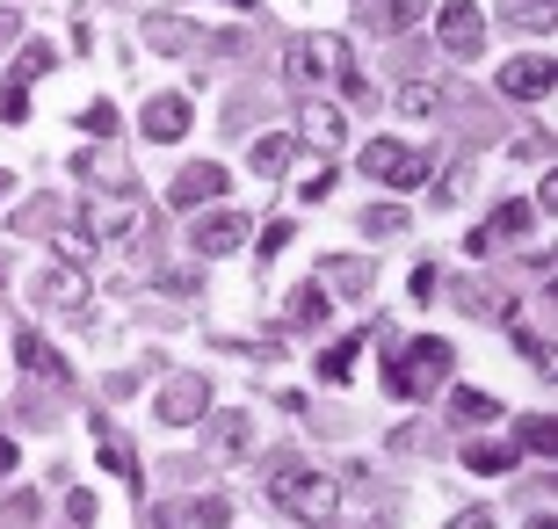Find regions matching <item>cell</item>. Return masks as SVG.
<instances>
[{
  "label": "cell",
  "instance_id": "cell-1",
  "mask_svg": "<svg viewBox=\"0 0 558 529\" xmlns=\"http://www.w3.org/2000/svg\"><path fill=\"white\" fill-rule=\"evenodd\" d=\"M450 363H457V348L442 341V334H421V341H407V356L385 363V385H392L399 399H428L435 385H450Z\"/></svg>",
  "mask_w": 558,
  "mask_h": 529
},
{
  "label": "cell",
  "instance_id": "cell-2",
  "mask_svg": "<svg viewBox=\"0 0 558 529\" xmlns=\"http://www.w3.org/2000/svg\"><path fill=\"white\" fill-rule=\"evenodd\" d=\"M269 501L283 515H298V522H312V529H327L333 522V508H341V486H333L327 471H305V465H283L269 479Z\"/></svg>",
  "mask_w": 558,
  "mask_h": 529
},
{
  "label": "cell",
  "instance_id": "cell-3",
  "mask_svg": "<svg viewBox=\"0 0 558 529\" xmlns=\"http://www.w3.org/2000/svg\"><path fill=\"white\" fill-rule=\"evenodd\" d=\"M363 175L385 182V189H421L435 175V160L414 153V145H399V139H371V145H363Z\"/></svg>",
  "mask_w": 558,
  "mask_h": 529
},
{
  "label": "cell",
  "instance_id": "cell-4",
  "mask_svg": "<svg viewBox=\"0 0 558 529\" xmlns=\"http://www.w3.org/2000/svg\"><path fill=\"white\" fill-rule=\"evenodd\" d=\"M349 73V37H333V29H312V37L290 44V81L312 87V81H341Z\"/></svg>",
  "mask_w": 558,
  "mask_h": 529
},
{
  "label": "cell",
  "instance_id": "cell-5",
  "mask_svg": "<svg viewBox=\"0 0 558 529\" xmlns=\"http://www.w3.org/2000/svg\"><path fill=\"white\" fill-rule=\"evenodd\" d=\"M435 44L457 51V59H478L486 51V8L478 0H442L435 8Z\"/></svg>",
  "mask_w": 558,
  "mask_h": 529
},
{
  "label": "cell",
  "instance_id": "cell-6",
  "mask_svg": "<svg viewBox=\"0 0 558 529\" xmlns=\"http://www.w3.org/2000/svg\"><path fill=\"white\" fill-rule=\"evenodd\" d=\"M218 196H226V167H218V160H196V167H182V175H174V189H167V204H174V211L218 204Z\"/></svg>",
  "mask_w": 558,
  "mask_h": 529
},
{
  "label": "cell",
  "instance_id": "cell-7",
  "mask_svg": "<svg viewBox=\"0 0 558 529\" xmlns=\"http://www.w3.org/2000/svg\"><path fill=\"white\" fill-rule=\"evenodd\" d=\"M240 240H247V218H240V211H210V218H196V232H189V247H196L204 262L232 254Z\"/></svg>",
  "mask_w": 558,
  "mask_h": 529
},
{
  "label": "cell",
  "instance_id": "cell-8",
  "mask_svg": "<svg viewBox=\"0 0 558 529\" xmlns=\"http://www.w3.org/2000/svg\"><path fill=\"white\" fill-rule=\"evenodd\" d=\"M371 276H377V268L363 262V254H333V262L312 268V284L327 290V298H355V290H371Z\"/></svg>",
  "mask_w": 558,
  "mask_h": 529
},
{
  "label": "cell",
  "instance_id": "cell-9",
  "mask_svg": "<svg viewBox=\"0 0 558 529\" xmlns=\"http://www.w3.org/2000/svg\"><path fill=\"white\" fill-rule=\"evenodd\" d=\"M204 407H210L204 377H167V392H160V421H167V428H189V421H204Z\"/></svg>",
  "mask_w": 558,
  "mask_h": 529
},
{
  "label": "cell",
  "instance_id": "cell-10",
  "mask_svg": "<svg viewBox=\"0 0 558 529\" xmlns=\"http://www.w3.org/2000/svg\"><path fill=\"white\" fill-rule=\"evenodd\" d=\"M341 139H349L341 109H333V103H305V117H298V145H312V153H341Z\"/></svg>",
  "mask_w": 558,
  "mask_h": 529
},
{
  "label": "cell",
  "instance_id": "cell-11",
  "mask_svg": "<svg viewBox=\"0 0 558 529\" xmlns=\"http://www.w3.org/2000/svg\"><path fill=\"white\" fill-rule=\"evenodd\" d=\"M500 95L544 103V95H551V65H544V59H508V65H500Z\"/></svg>",
  "mask_w": 558,
  "mask_h": 529
},
{
  "label": "cell",
  "instance_id": "cell-12",
  "mask_svg": "<svg viewBox=\"0 0 558 529\" xmlns=\"http://www.w3.org/2000/svg\"><path fill=\"white\" fill-rule=\"evenodd\" d=\"M182 131H189V103H182V95H153V103H145V139L174 145Z\"/></svg>",
  "mask_w": 558,
  "mask_h": 529
},
{
  "label": "cell",
  "instance_id": "cell-13",
  "mask_svg": "<svg viewBox=\"0 0 558 529\" xmlns=\"http://www.w3.org/2000/svg\"><path fill=\"white\" fill-rule=\"evenodd\" d=\"M15 356H22V370H37L44 385H65V377H73V370L59 363V348H51V341H37V334H29V326H22V341H15Z\"/></svg>",
  "mask_w": 558,
  "mask_h": 529
},
{
  "label": "cell",
  "instance_id": "cell-14",
  "mask_svg": "<svg viewBox=\"0 0 558 529\" xmlns=\"http://www.w3.org/2000/svg\"><path fill=\"white\" fill-rule=\"evenodd\" d=\"M421 15H428V0H385V8H363V22H371L377 37H399V29H414Z\"/></svg>",
  "mask_w": 558,
  "mask_h": 529
},
{
  "label": "cell",
  "instance_id": "cell-15",
  "mask_svg": "<svg viewBox=\"0 0 558 529\" xmlns=\"http://www.w3.org/2000/svg\"><path fill=\"white\" fill-rule=\"evenodd\" d=\"M81 298H87V276H81V268H51V276H44V305L73 312Z\"/></svg>",
  "mask_w": 558,
  "mask_h": 529
},
{
  "label": "cell",
  "instance_id": "cell-16",
  "mask_svg": "<svg viewBox=\"0 0 558 529\" xmlns=\"http://www.w3.org/2000/svg\"><path fill=\"white\" fill-rule=\"evenodd\" d=\"M464 465H472L478 479H500V471H515V449H508V443H472V449H464Z\"/></svg>",
  "mask_w": 558,
  "mask_h": 529
},
{
  "label": "cell",
  "instance_id": "cell-17",
  "mask_svg": "<svg viewBox=\"0 0 558 529\" xmlns=\"http://www.w3.org/2000/svg\"><path fill=\"white\" fill-rule=\"evenodd\" d=\"M355 356H363L355 341H333L327 356H319V377H327V385H349V377H355Z\"/></svg>",
  "mask_w": 558,
  "mask_h": 529
},
{
  "label": "cell",
  "instance_id": "cell-18",
  "mask_svg": "<svg viewBox=\"0 0 558 529\" xmlns=\"http://www.w3.org/2000/svg\"><path fill=\"white\" fill-rule=\"evenodd\" d=\"M283 160H290V139H254L247 145V167H254V175H276Z\"/></svg>",
  "mask_w": 558,
  "mask_h": 529
},
{
  "label": "cell",
  "instance_id": "cell-19",
  "mask_svg": "<svg viewBox=\"0 0 558 529\" xmlns=\"http://www.w3.org/2000/svg\"><path fill=\"white\" fill-rule=\"evenodd\" d=\"M450 413L457 421H494L500 399H486V392H450Z\"/></svg>",
  "mask_w": 558,
  "mask_h": 529
},
{
  "label": "cell",
  "instance_id": "cell-20",
  "mask_svg": "<svg viewBox=\"0 0 558 529\" xmlns=\"http://www.w3.org/2000/svg\"><path fill=\"white\" fill-rule=\"evenodd\" d=\"M530 225H537V211H530V204H500L494 218H486V232H508V240H515V232H530Z\"/></svg>",
  "mask_w": 558,
  "mask_h": 529
},
{
  "label": "cell",
  "instance_id": "cell-21",
  "mask_svg": "<svg viewBox=\"0 0 558 529\" xmlns=\"http://www.w3.org/2000/svg\"><path fill=\"white\" fill-rule=\"evenodd\" d=\"M51 65H59V51H51V44H22L15 81H37V73H51Z\"/></svg>",
  "mask_w": 558,
  "mask_h": 529
},
{
  "label": "cell",
  "instance_id": "cell-22",
  "mask_svg": "<svg viewBox=\"0 0 558 529\" xmlns=\"http://www.w3.org/2000/svg\"><path fill=\"white\" fill-rule=\"evenodd\" d=\"M81 131H87V139H117V103H87Z\"/></svg>",
  "mask_w": 558,
  "mask_h": 529
},
{
  "label": "cell",
  "instance_id": "cell-23",
  "mask_svg": "<svg viewBox=\"0 0 558 529\" xmlns=\"http://www.w3.org/2000/svg\"><path fill=\"white\" fill-rule=\"evenodd\" d=\"M327 312H333V298H327L319 284H305V290H298V326H319Z\"/></svg>",
  "mask_w": 558,
  "mask_h": 529
},
{
  "label": "cell",
  "instance_id": "cell-24",
  "mask_svg": "<svg viewBox=\"0 0 558 529\" xmlns=\"http://www.w3.org/2000/svg\"><path fill=\"white\" fill-rule=\"evenodd\" d=\"M399 109H407V117H428V109H435V81H414V87H399Z\"/></svg>",
  "mask_w": 558,
  "mask_h": 529
},
{
  "label": "cell",
  "instance_id": "cell-25",
  "mask_svg": "<svg viewBox=\"0 0 558 529\" xmlns=\"http://www.w3.org/2000/svg\"><path fill=\"white\" fill-rule=\"evenodd\" d=\"M218 449H247V413H218Z\"/></svg>",
  "mask_w": 558,
  "mask_h": 529
},
{
  "label": "cell",
  "instance_id": "cell-26",
  "mask_svg": "<svg viewBox=\"0 0 558 529\" xmlns=\"http://www.w3.org/2000/svg\"><path fill=\"white\" fill-rule=\"evenodd\" d=\"M59 254H65V262H95V225H87V232H65Z\"/></svg>",
  "mask_w": 558,
  "mask_h": 529
},
{
  "label": "cell",
  "instance_id": "cell-27",
  "mask_svg": "<svg viewBox=\"0 0 558 529\" xmlns=\"http://www.w3.org/2000/svg\"><path fill=\"white\" fill-rule=\"evenodd\" d=\"M298 196H305V204H327V196H333V167L319 160V175H312V182H298Z\"/></svg>",
  "mask_w": 558,
  "mask_h": 529
},
{
  "label": "cell",
  "instance_id": "cell-28",
  "mask_svg": "<svg viewBox=\"0 0 558 529\" xmlns=\"http://www.w3.org/2000/svg\"><path fill=\"white\" fill-rule=\"evenodd\" d=\"M551 443H558V435H551V421H522V449H537V457H551Z\"/></svg>",
  "mask_w": 558,
  "mask_h": 529
},
{
  "label": "cell",
  "instance_id": "cell-29",
  "mask_svg": "<svg viewBox=\"0 0 558 529\" xmlns=\"http://www.w3.org/2000/svg\"><path fill=\"white\" fill-rule=\"evenodd\" d=\"M371 232H385V240H392V232H407V211H399V204L371 211Z\"/></svg>",
  "mask_w": 558,
  "mask_h": 529
},
{
  "label": "cell",
  "instance_id": "cell-30",
  "mask_svg": "<svg viewBox=\"0 0 558 529\" xmlns=\"http://www.w3.org/2000/svg\"><path fill=\"white\" fill-rule=\"evenodd\" d=\"M196 522H204V529H226V522H232V508L218 501V493H210V501H196Z\"/></svg>",
  "mask_w": 558,
  "mask_h": 529
},
{
  "label": "cell",
  "instance_id": "cell-31",
  "mask_svg": "<svg viewBox=\"0 0 558 529\" xmlns=\"http://www.w3.org/2000/svg\"><path fill=\"white\" fill-rule=\"evenodd\" d=\"M29 117V95H22V87H8V95H0V123H22Z\"/></svg>",
  "mask_w": 558,
  "mask_h": 529
},
{
  "label": "cell",
  "instance_id": "cell-32",
  "mask_svg": "<svg viewBox=\"0 0 558 529\" xmlns=\"http://www.w3.org/2000/svg\"><path fill=\"white\" fill-rule=\"evenodd\" d=\"M283 247H290V225H283V218H276V225H269V232H262V262H276V254H283Z\"/></svg>",
  "mask_w": 558,
  "mask_h": 529
},
{
  "label": "cell",
  "instance_id": "cell-33",
  "mask_svg": "<svg viewBox=\"0 0 558 529\" xmlns=\"http://www.w3.org/2000/svg\"><path fill=\"white\" fill-rule=\"evenodd\" d=\"M102 465H109V471H131V449L117 443V435H102Z\"/></svg>",
  "mask_w": 558,
  "mask_h": 529
},
{
  "label": "cell",
  "instance_id": "cell-34",
  "mask_svg": "<svg viewBox=\"0 0 558 529\" xmlns=\"http://www.w3.org/2000/svg\"><path fill=\"white\" fill-rule=\"evenodd\" d=\"M65 515L73 522H95V493H65Z\"/></svg>",
  "mask_w": 558,
  "mask_h": 529
},
{
  "label": "cell",
  "instance_id": "cell-35",
  "mask_svg": "<svg viewBox=\"0 0 558 529\" xmlns=\"http://www.w3.org/2000/svg\"><path fill=\"white\" fill-rule=\"evenodd\" d=\"M508 15H515V22H544L551 8H544V0H508Z\"/></svg>",
  "mask_w": 558,
  "mask_h": 529
},
{
  "label": "cell",
  "instance_id": "cell-36",
  "mask_svg": "<svg viewBox=\"0 0 558 529\" xmlns=\"http://www.w3.org/2000/svg\"><path fill=\"white\" fill-rule=\"evenodd\" d=\"M22 37V15H15V8H0V44H15Z\"/></svg>",
  "mask_w": 558,
  "mask_h": 529
},
{
  "label": "cell",
  "instance_id": "cell-37",
  "mask_svg": "<svg viewBox=\"0 0 558 529\" xmlns=\"http://www.w3.org/2000/svg\"><path fill=\"white\" fill-rule=\"evenodd\" d=\"M457 529H494V522H486V515H457Z\"/></svg>",
  "mask_w": 558,
  "mask_h": 529
},
{
  "label": "cell",
  "instance_id": "cell-38",
  "mask_svg": "<svg viewBox=\"0 0 558 529\" xmlns=\"http://www.w3.org/2000/svg\"><path fill=\"white\" fill-rule=\"evenodd\" d=\"M0 471H15V443H0Z\"/></svg>",
  "mask_w": 558,
  "mask_h": 529
},
{
  "label": "cell",
  "instance_id": "cell-39",
  "mask_svg": "<svg viewBox=\"0 0 558 529\" xmlns=\"http://www.w3.org/2000/svg\"><path fill=\"white\" fill-rule=\"evenodd\" d=\"M8 189H15V175H8V167H0V196H8Z\"/></svg>",
  "mask_w": 558,
  "mask_h": 529
},
{
  "label": "cell",
  "instance_id": "cell-40",
  "mask_svg": "<svg viewBox=\"0 0 558 529\" xmlns=\"http://www.w3.org/2000/svg\"><path fill=\"white\" fill-rule=\"evenodd\" d=\"M232 8H247V0H232Z\"/></svg>",
  "mask_w": 558,
  "mask_h": 529
}]
</instances>
